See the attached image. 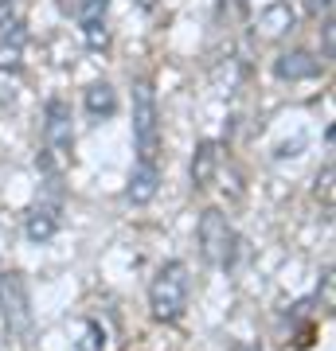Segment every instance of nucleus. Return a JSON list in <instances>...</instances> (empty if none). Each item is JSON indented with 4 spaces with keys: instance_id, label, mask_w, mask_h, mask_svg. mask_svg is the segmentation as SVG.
<instances>
[{
    "instance_id": "nucleus-1",
    "label": "nucleus",
    "mask_w": 336,
    "mask_h": 351,
    "mask_svg": "<svg viewBox=\"0 0 336 351\" xmlns=\"http://www.w3.org/2000/svg\"><path fill=\"white\" fill-rule=\"evenodd\" d=\"M0 320L8 339H16L20 348H27L36 339V313H32V285L20 269L0 274Z\"/></svg>"
},
{
    "instance_id": "nucleus-2",
    "label": "nucleus",
    "mask_w": 336,
    "mask_h": 351,
    "mask_svg": "<svg viewBox=\"0 0 336 351\" xmlns=\"http://www.w3.org/2000/svg\"><path fill=\"white\" fill-rule=\"evenodd\" d=\"M188 293H192V277L180 258L164 262L149 281V308L161 324H176L188 308Z\"/></svg>"
},
{
    "instance_id": "nucleus-3",
    "label": "nucleus",
    "mask_w": 336,
    "mask_h": 351,
    "mask_svg": "<svg viewBox=\"0 0 336 351\" xmlns=\"http://www.w3.org/2000/svg\"><path fill=\"white\" fill-rule=\"evenodd\" d=\"M71 121L75 117H71L67 98H47V110H43V152L36 156V164L47 176L59 172V164L75 149V125Z\"/></svg>"
},
{
    "instance_id": "nucleus-4",
    "label": "nucleus",
    "mask_w": 336,
    "mask_h": 351,
    "mask_svg": "<svg viewBox=\"0 0 336 351\" xmlns=\"http://www.w3.org/2000/svg\"><path fill=\"white\" fill-rule=\"evenodd\" d=\"M196 239H199V254H203V262H212L215 269H231L238 258V230L231 226L219 207H208V211L199 215L196 223Z\"/></svg>"
},
{
    "instance_id": "nucleus-5",
    "label": "nucleus",
    "mask_w": 336,
    "mask_h": 351,
    "mask_svg": "<svg viewBox=\"0 0 336 351\" xmlns=\"http://www.w3.org/2000/svg\"><path fill=\"white\" fill-rule=\"evenodd\" d=\"M133 145H137V160H157L161 152V113L149 78L133 82Z\"/></svg>"
},
{
    "instance_id": "nucleus-6",
    "label": "nucleus",
    "mask_w": 336,
    "mask_h": 351,
    "mask_svg": "<svg viewBox=\"0 0 336 351\" xmlns=\"http://www.w3.org/2000/svg\"><path fill=\"white\" fill-rule=\"evenodd\" d=\"M24 47H27L24 16L16 12L12 4H0V71H4V75H16V71H20Z\"/></svg>"
},
{
    "instance_id": "nucleus-7",
    "label": "nucleus",
    "mask_w": 336,
    "mask_h": 351,
    "mask_svg": "<svg viewBox=\"0 0 336 351\" xmlns=\"http://www.w3.org/2000/svg\"><path fill=\"white\" fill-rule=\"evenodd\" d=\"M106 12H110V0H78V27H82V39L90 51H102L110 43Z\"/></svg>"
},
{
    "instance_id": "nucleus-8",
    "label": "nucleus",
    "mask_w": 336,
    "mask_h": 351,
    "mask_svg": "<svg viewBox=\"0 0 336 351\" xmlns=\"http://www.w3.org/2000/svg\"><path fill=\"white\" fill-rule=\"evenodd\" d=\"M321 75V59L313 55V51H282L274 59V78H282V82H305V78H317Z\"/></svg>"
},
{
    "instance_id": "nucleus-9",
    "label": "nucleus",
    "mask_w": 336,
    "mask_h": 351,
    "mask_svg": "<svg viewBox=\"0 0 336 351\" xmlns=\"http://www.w3.org/2000/svg\"><path fill=\"white\" fill-rule=\"evenodd\" d=\"M219 164H223V145L219 141H196V152H192V188L196 191L212 188Z\"/></svg>"
},
{
    "instance_id": "nucleus-10",
    "label": "nucleus",
    "mask_w": 336,
    "mask_h": 351,
    "mask_svg": "<svg viewBox=\"0 0 336 351\" xmlns=\"http://www.w3.org/2000/svg\"><path fill=\"white\" fill-rule=\"evenodd\" d=\"M157 191H161V168H157V160H137L133 164V176H129V188H125V199L133 203V207H145V203L157 199Z\"/></svg>"
},
{
    "instance_id": "nucleus-11",
    "label": "nucleus",
    "mask_w": 336,
    "mask_h": 351,
    "mask_svg": "<svg viewBox=\"0 0 336 351\" xmlns=\"http://www.w3.org/2000/svg\"><path fill=\"white\" fill-rule=\"evenodd\" d=\"M55 234H59V203H39V207H32L24 219V239L43 246Z\"/></svg>"
},
{
    "instance_id": "nucleus-12",
    "label": "nucleus",
    "mask_w": 336,
    "mask_h": 351,
    "mask_svg": "<svg viewBox=\"0 0 336 351\" xmlns=\"http://www.w3.org/2000/svg\"><path fill=\"white\" fill-rule=\"evenodd\" d=\"M82 110H87L90 121H106V117H113V113H117V90H113L106 78L90 82L87 94H82Z\"/></svg>"
},
{
    "instance_id": "nucleus-13",
    "label": "nucleus",
    "mask_w": 336,
    "mask_h": 351,
    "mask_svg": "<svg viewBox=\"0 0 336 351\" xmlns=\"http://www.w3.org/2000/svg\"><path fill=\"white\" fill-rule=\"evenodd\" d=\"M293 8H289L286 0H278V4H270V8H262L258 12V27H262V36L266 39H278V36H286V32H293Z\"/></svg>"
},
{
    "instance_id": "nucleus-14",
    "label": "nucleus",
    "mask_w": 336,
    "mask_h": 351,
    "mask_svg": "<svg viewBox=\"0 0 336 351\" xmlns=\"http://www.w3.org/2000/svg\"><path fill=\"white\" fill-rule=\"evenodd\" d=\"M78 351H106V332H102L98 320H82V339H78Z\"/></svg>"
},
{
    "instance_id": "nucleus-15",
    "label": "nucleus",
    "mask_w": 336,
    "mask_h": 351,
    "mask_svg": "<svg viewBox=\"0 0 336 351\" xmlns=\"http://www.w3.org/2000/svg\"><path fill=\"white\" fill-rule=\"evenodd\" d=\"M317 195H324V203H328V207H333V164H324V172L317 176Z\"/></svg>"
},
{
    "instance_id": "nucleus-16",
    "label": "nucleus",
    "mask_w": 336,
    "mask_h": 351,
    "mask_svg": "<svg viewBox=\"0 0 336 351\" xmlns=\"http://www.w3.org/2000/svg\"><path fill=\"white\" fill-rule=\"evenodd\" d=\"M301 149H305V137H293V141H286V145H278V160H286V156H301Z\"/></svg>"
},
{
    "instance_id": "nucleus-17",
    "label": "nucleus",
    "mask_w": 336,
    "mask_h": 351,
    "mask_svg": "<svg viewBox=\"0 0 336 351\" xmlns=\"http://www.w3.org/2000/svg\"><path fill=\"white\" fill-rule=\"evenodd\" d=\"M321 39H324V59H333V20L324 16V24H321Z\"/></svg>"
},
{
    "instance_id": "nucleus-18",
    "label": "nucleus",
    "mask_w": 336,
    "mask_h": 351,
    "mask_svg": "<svg viewBox=\"0 0 336 351\" xmlns=\"http://www.w3.org/2000/svg\"><path fill=\"white\" fill-rule=\"evenodd\" d=\"M328 4L333 0H309V12H328Z\"/></svg>"
},
{
    "instance_id": "nucleus-19",
    "label": "nucleus",
    "mask_w": 336,
    "mask_h": 351,
    "mask_svg": "<svg viewBox=\"0 0 336 351\" xmlns=\"http://www.w3.org/2000/svg\"><path fill=\"white\" fill-rule=\"evenodd\" d=\"M227 351H262V348H258V343H231Z\"/></svg>"
},
{
    "instance_id": "nucleus-20",
    "label": "nucleus",
    "mask_w": 336,
    "mask_h": 351,
    "mask_svg": "<svg viewBox=\"0 0 336 351\" xmlns=\"http://www.w3.org/2000/svg\"><path fill=\"white\" fill-rule=\"evenodd\" d=\"M153 4H157V0H137V8H141V12H153Z\"/></svg>"
},
{
    "instance_id": "nucleus-21",
    "label": "nucleus",
    "mask_w": 336,
    "mask_h": 351,
    "mask_svg": "<svg viewBox=\"0 0 336 351\" xmlns=\"http://www.w3.org/2000/svg\"><path fill=\"white\" fill-rule=\"evenodd\" d=\"M0 4H12V0H0Z\"/></svg>"
},
{
    "instance_id": "nucleus-22",
    "label": "nucleus",
    "mask_w": 336,
    "mask_h": 351,
    "mask_svg": "<svg viewBox=\"0 0 336 351\" xmlns=\"http://www.w3.org/2000/svg\"><path fill=\"white\" fill-rule=\"evenodd\" d=\"M235 4H247V0H235Z\"/></svg>"
}]
</instances>
